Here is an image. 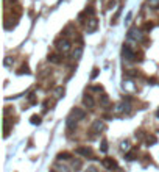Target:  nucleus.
Returning a JSON list of instances; mask_svg holds the SVG:
<instances>
[{
  "label": "nucleus",
  "instance_id": "nucleus-10",
  "mask_svg": "<svg viewBox=\"0 0 159 172\" xmlns=\"http://www.w3.org/2000/svg\"><path fill=\"white\" fill-rule=\"evenodd\" d=\"M81 55H83V46H81V44H78V46L75 47V50H73L72 57H73V60H80V58H81Z\"/></svg>",
  "mask_w": 159,
  "mask_h": 172
},
{
  "label": "nucleus",
  "instance_id": "nucleus-31",
  "mask_svg": "<svg viewBox=\"0 0 159 172\" xmlns=\"http://www.w3.org/2000/svg\"><path fill=\"white\" fill-rule=\"evenodd\" d=\"M114 3H115V2H114V0H112V2H109V3H108V8H109V10H111V8H112V7H114Z\"/></svg>",
  "mask_w": 159,
  "mask_h": 172
},
{
  "label": "nucleus",
  "instance_id": "nucleus-18",
  "mask_svg": "<svg viewBox=\"0 0 159 172\" xmlns=\"http://www.w3.org/2000/svg\"><path fill=\"white\" fill-rule=\"evenodd\" d=\"M30 120H31L33 125H39V124H41V116H36V114H35V116H31Z\"/></svg>",
  "mask_w": 159,
  "mask_h": 172
},
{
  "label": "nucleus",
  "instance_id": "nucleus-7",
  "mask_svg": "<svg viewBox=\"0 0 159 172\" xmlns=\"http://www.w3.org/2000/svg\"><path fill=\"white\" fill-rule=\"evenodd\" d=\"M105 128V124H103V120H100V119H97V120H94V124H92V133H100L101 130Z\"/></svg>",
  "mask_w": 159,
  "mask_h": 172
},
{
  "label": "nucleus",
  "instance_id": "nucleus-12",
  "mask_svg": "<svg viewBox=\"0 0 159 172\" xmlns=\"http://www.w3.org/2000/svg\"><path fill=\"white\" fill-rule=\"evenodd\" d=\"M75 128H77V120L69 116V119H67V130H69V131H73Z\"/></svg>",
  "mask_w": 159,
  "mask_h": 172
},
{
  "label": "nucleus",
  "instance_id": "nucleus-28",
  "mask_svg": "<svg viewBox=\"0 0 159 172\" xmlns=\"http://www.w3.org/2000/svg\"><path fill=\"white\" fill-rule=\"evenodd\" d=\"M126 158H128L129 161H131V160H134V153H128V155H126Z\"/></svg>",
  "mask_w": 159,
  "mask_h": 172
},
{
  "label": "nucleus",
  "instance_id": "nucleus-23",
  "mask_svg": "<svg viewBox=\"0 0 159 172\" xmlns=\"http://www.w3.org/2000/svg\"><path fill=\"white\" fill-rule=\"evenodd\" d=\"M98 72H100V71H98V67H94V69H92V74H91V78L94 80V78L98 75Z\"/></svg>",
  "mask_w": 159,
  "mask_h": 172
},
{
  "label": "nucleus",
  "instance_id": "nucleus-20",
  "mask_svg": "<svg viewBox=\"0 0 159 172\" xmlns=\"http://www.w3.org/2000/svg\"><path fill=\"white\" fill-rule=\"evenodd\" d=\"M69 158H70V153H67V152L58 155V160H59V161H63V160H69Z\"/></svg>",
  "mask_w": 159,
  "mask_h": 172
},
{
  "label": "nucleus",
  "instance_id": "nucleus-1",
  "mask_svg": "<svg viewBox=\"0 0 159 172\" xmlns=\"http://www.w3.org/2000/svg\"><path fill=\"white\" fill-rule=\"evenodd\" d=\"M56 49L63 53H67L70 50V41L67 38H63V39H58L56 41Z\"/></svg>",
  "mask_w": 159,
  "mask_h": 172
},
{
  "label": "nucleus",
  "instance_id": "nucleus-24",
  "mask_svg": "<svg viewBox=\"0 0 159 172\" xmlns=\"http://www.w3.org/2000/svg\"><path fill=\"white\" fill-rule=\"evenodd\" d=\"M101 150H103V152H106V150H108V141H106V139H103V141H101Z\"/></svg>",
  "mask_w": 159,
  "mask_h": 172
},
{
  "label": "nucleus",
  "instance_id": "nucleus-14",
  "mask_svg": "<svg viewBox=\"0 0 159 172\" xmlns=\"http://www.w3.org/2000/svg\"><path fill=\"white\" fill-rule=\"evenodd\" d=\"M64 92H66V91H64V88H63V86H58V88L55 89V92H53V94H55V97H56V99H61V97H64Z\"/></svg>",
  "mask_w": 159,
  "mask_h": 172
},
{
  "label": "nucleus",
  "instance_id": "nucleus-2",
  "mask_svg": "<svg viewBox=\"0 0 159 172\" xmlns=\"http://www.w3.org/2000/svg\"><path fill=\"white\" fill-rule=\"evenodd\" d=\"M70 117H73L75 120H83L86 117V111L83 108H73L70 113Z\"/></svg>",
  "mask_w": 159,
  "mask_h": 172
},
{
  "label": "nucleus",
  "instance_id": "nucleus-22",
  "mask_svg": "<svg viewBox=\"0 0 159 172\" xmlns=\"http://www.w3.org/2000/svg\"><path fill=\"white\" fill-rule=\"evenodd\" d=\"M120 149H122V150H128V149H129V142H128V141H122Z\"/></svg>",
  "mask_w": 159,
  "mask_h": 172
},
{
  "label": "nucleus",
  "instance_id": "nucleus-25",
  "mask_svg": "<svg viewBox=\"0 0 159 172\" xmlns=\"http://www.w3.org/2000/svg\"><path fill=\"white\" fill-rule=\"evenodd\" d=\"M72 166H73V169H78V167L81 166V161H80V160H73V163H72Z\"/></svg>",
  "mask_w": 159,
  "mask_h": 172
},
{
  "label": "nucleus",
  "instance_id": "nucleus-3",
  "mask_svg": "<svg viewBox=\"0 0 159 172\" xmlns=\"http://www.w3.org/2000/svg\"><path fill=\"white\" fill-rule=\"evenodd\" d=\"M97 27H98V21H97L94 16H91V17L87 19V24H86L87 32H89V33H92V32H95V30H97Z\"/></svg>",
  "mask_w": 159,
  "mask_h": 172
},
{
  "label": "nucleus",
  "instance_id": "nucleus-6",
  "mask_svg": "<svg viewBox=\"0 0 159 172\" xmlns=\"http://www.w3.org/2000/svg\"><path fill=\"white\" fill-rule=\"evenodd\" d=\"M123 57H125L126 60H136V58H134L136 53H134V50H133L129 46H123Z\"/></svg>",
  "mask_w": 159,
  "mask_h": 172
},
{
  "label": "nucleus",
  "instance_id": "nucleus-21",
  "mask_svg": "<svg viewBox=\"0 0 159 172\" xmlns=\"http://www.w3.org/2000/svg\"><path fill=\"white\" fill-rule=\"evenodd\" d=\"M100 102H101V105H108V103H109V97H108L106 94H103L101 99H100Z\"/></svg>",
  "mask_w": 159,
  "mask_h": 172
},
{
  "label": "nucleus",
  "instance_id": "nucleus-19",
  "mask_svg": "<svg viewBox=\"0 0 159 172\" xmlns=\"http://www.w3.org/2000/svg\"><path fill=\"white\" fill-rule=\"evenodd\" d=\"M145 141H147V144H148V145H151V144H156V141H157V139H156V136H153V135H151V136H147V139H145Z\"/></svg>",
  "mask_w": 159,
  "mask_h": 172
},
{
  "label": "nucleus",
  "instance_id": "nucleus-27",
  "mask_svg": "<svg viewBox=\"0 0 159 172\" xmlns=\"http://www.w3.org/2000/svg\"><path fill=\"white\" fill-rule=\"evenodd\" d=\"M10 64H11V58L8 57V58L5 60V66H10Z\"/></svg>",
  "mask_w": 159,
  "mask_h": 172
},
{
  "label": "nucleus",
  "instance_id": "nucleus-30",
  "mask_svg": "<svg viewBox=\"0 0 159 172\" xmlns=\"http://www.w3.org/2000/svg\"><path fill=\"white\" fill-rule=\"evenodd\" d=\"M86 172H97V169H95V167H94V166H92V167H89V169H87V170H86Z\"/></svg>",
  "mask_w": 159,
  "mask_h": 172
},
{
  "label": "nucleus",
  "instance_id": "nucleus-9",
  "mask_svg": "<svg viewBox=\"0 0 159 172\" xmlns=\"http://www.w3.org/2000/svg\"><path fill=\"white\" fill-rule=\"evenodd\" d=\"M83 103H84V106H87V108H94V105H95V100H94V97L92 96H84L83 97Z\"/></svg>",
  "mask_w": 159,
  "mask_h": 172
},
{
  "label": "nucleus",
  "instance_id": "nucleus-8",
  "mask_svg": "<svg viewBox=\"0 0 159 172\" xmlns=\"http://www.w3.org/2000/svg\"><path fill=\"white\" fill-rule=\"evenodd\" d=\"M128 38H129V39L140 41V39H142V33H140L137 28H131V30H129V33H128Z\"/></svg>",
  "mask_w": 159,
  "mask_h": 172
},
{
  "label": "nucleus",
  "instance_id": "nucleus-11",
  "mask_svg": "<svg viewBox=\"0 0 159 172\" xmlns=\"http://www.w3.org/2000/svg\"><path fill=\"white\" fill-rule=\"evenodd\" d=\"M126 108H129V106H128V105H125V102H120V103H117V105H115L114 113H115V114H120V113H123Z\"/></svg>",
  "mask_w": 159,
  "mask_h": 172
},
{
  "label": "nucleus",
  "instance_id": "nucleus-15",
  "mask_svg": "<svg viewBox=\"0 0 159 172\" xmlns=\"http://www.w3.org/2000/svg\"><path fill=\"white\" fill-rule=\"evenodd\" d=\"M123 88H125L126 91H134V89H136V86L133 85V81H131V80H126V81H123Z\"/></svg>",
  "mask_w": 159,
  "mask_h": 172
},
{
  "label": "nucleus",
  "instance_id": "nucleus-29",
  "mask_svg": "<svg viewBox=\"0 0 159 172\" xmlns=\"http://www.w3.org/2000/svg\"><path fill=\"white\" fill-rule=\"evenodd\" d=\"M151 28H153V24H147L145 25V30H151Z\"/></svg>",
  "mask_w": 159,
  "mask_h": 172
},
{
  "label": "nucleus",
  "instance_id": "nucleus-33",
  "mask_svg": "<svg viewBox=\"0 0 159 172\" xmlns=\"http://www.w3.org/2000/svg\"><path fill=\"white\" fill-rule=\"evenodd\" d=\"M52 172H56V170H52Z\"/></svg>",
  "mask_w": 159,
  "mask_h": 172
},
{
  "label": "nucleus",
  "instance_id": "nucleus-26",
  "mask_svg": "<svg viewBox=\"0 0 159 172\" xmlns=\"http://www.w3.org/2000/svg\"><path fill=\"white\" fill-rule=\"evenodd\" d=\"M92 91H103V86H92Z\"/></svg>",
  "mask_w": 159,
  "mask_h": 172
},
{
  "label": "nucleus",
  "instance_id": "nucleus-13",
  "mask_svg": "<svg viewBox=\"0 0 159 172\" xmlns=\"http://www.w3.org/2000/svg\"><path fill=\"white\" fill-rule=\"evenodd\" d=\"M49 61L50 63H55V64H59V63H63V57L61 55H50L49 57Z\"/></svg>",
  "mask_w": 159,
  "mask_h": 172
},
{
  "label": "nucleus",
  "instance_id": "nucleus-17",
  "mask_svg": "<svg viewBox=\"0 0 159 172\" xmlns=\"http://www.w3.org/2000/svg\"><path fill=\"white\" fill-rule=\"evenodd\" d=\"M17 74H19V75H24V74H30V69H28V66H27V64L21 66V69L17 71Z\"/></svg>",
  "mask_w": 159,
  "mask_h": 172
},
{
  "label": "nucleus",
  "instance_id": "nucleus-5",
  "mask_svg": "<svg viewBox=\"0 0 159 172\" xmlns=\"http://www.w3.org/2000/svg\"><path fill=\"white\" fill-rule=\"evenodd\" d=\"M101 163H103V166H105L106 169H109V170H112V169H117V167H119V164H117V161H115L114 158H105Z\"/></svg>",
  "mask_w": 159,
  "mask_h": 172
},
{
  "label": "nucleus",
  "instance_id": "nucleus-32",
  "mask_svg": "<svg viewBox=\"0 0 159 172\" xmlns=\"http://www.w3.org/2000/svg\"><path fill=\"white\" fill-rule=\"evenodd\" d=\"M156 116H157V117H159V110H157V111H156Z\"/></svg>",
  "mask_w": 159,
  "mask_h": 172
},
{
  "label": "nucleus",
  "instance_id": "nucleus-16",
  "mask_svg": "<svg viewBox=\"0 0 159 172\" xmlns=\"http://www.w3.org/2000/svg\"><path fill=\"white\" fill-rule=\"evenodd\" d=\"M148 7L153 8V10H157L159 8V0H148Z\"/></svg>",
  "mask_w": 159,
  "mask_h": 172
},
{
  "label": "nucleus",
  "instance_id": "nucleus-4",
  "mask_svg": "<svg viewBox=\"0 0 159 172\" xmlns=\"http://www.w3.org/2000/svg\"><path fill=\"white\" fill-rule=\"evenodd\" d=\"M75 153L77 155H81L84 158H89V156H92V149L91 147H77L75 149Z\"/></svg>",
  "mask_w": 159,
  "mask_h": 172
}]
</instances>
